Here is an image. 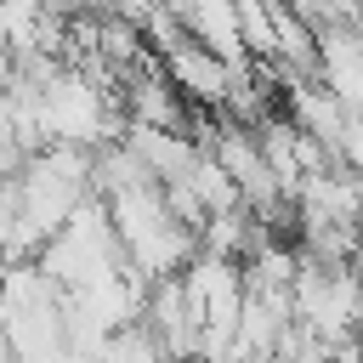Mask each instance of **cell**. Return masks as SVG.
Instances as JSON below:
<instances>
[{
  "mask_svg": "<svg viewBox=\"0 0 363 363\" xmlns=\"http://www.w3.org/2000/svg\"><path fill=\"white\" fill-rule=\"evenodd\" d=\"M96 363H164V346H159V335L136 318V323H125V329H113V335L102 340Z\"/></svg>",
  "mask_w": 363,
  "mask_h": 363,
  "instance_id": "1",
  "label": "cell"
}]
</instances>
